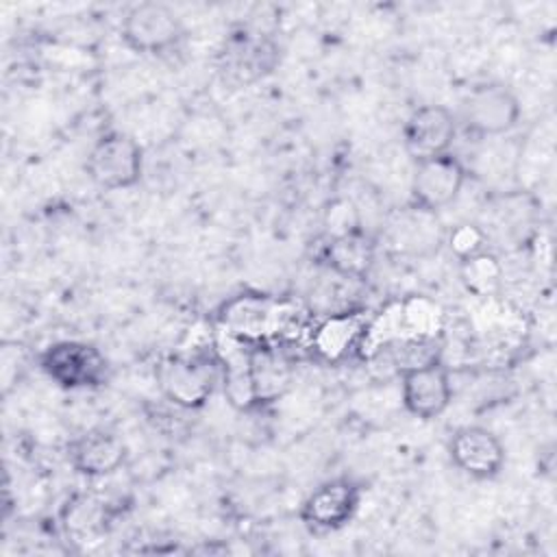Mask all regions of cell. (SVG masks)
I'll use <instances>...</instances> for the list:
<instances>
[{"instance_id":"obj_1","label":"cell","mask_w":557,"mask_h":557,"mask_svg":"<svg viewBox=\"0 0 557 557\" xmlns=\"http://www.w3.org/2000/svg\"><path fill=\"white\" fill-rule=\"evenodd\" d=\"M157 385L161 396L183 411H196L207 405L215 385L222 381V366L215 346L185 355H170L159 361Z\"/></svg>"},{"instance_id":"obj_16","label":"cell","mask_w":557,"mask_h":557,"mask_svg":"<svg viewBox=\"0 0 557 557\" xmlns=\"http://www.w3.org/2000/svg\"><path fill=\"white\" fill-rule=\"evenodd\" d=\"M374 257L376 246L363 228L331 235L320 250L322 263L344 278H366L374 265Z\"/></svg>"},{"instance_id":"obj_11","label":"cell","mask_w":557,"mask_h":557,"mask_svg":"<svg viewBox=\"0 0 557 557\" xmlns=\"http://www.w3.org/2000/svg\"><path fill=\"white\" fill-rule=\"evenodd\" d=\"M457 137V117L444 104H422L413 109L403 126L407 154L418 163L450 152Z\"/></svg>"},{"instance_id":"obj_17","label":"cell","mask_w":557,"mask_h":557,"mask_svg":"<svg viewBox=\"0 0 557 557\" xmlns=\"http://www.w3.org/2000/svg\"><path fill=\"white\" fill-rule=\"evenodd\" d=\"M111 507L94 494H74L61 509V527L74 542H89L109 529Z\"/></svg>"},{"instance_id":"obj_18","label":"cell","mask_w":557,"mask_h":557,"mask_svg":"<svg viewBox=\"0 0 557 557\" xmlns=\"http://www.w3.org/2000/svg\"><path fill=\"white\" fill-rule=\"evenodd\" d=\"M459 276L470 294L487 298L498 294L503 285V265L496 255L483 250L470 259L459 261Z\"/></svg>"},{"instance_id":"obj_6","label":"cell","mask_w":557,"mask_h":557,"mask_svg":"<svg viewBox=\"0 0 557 557\" xmlns=\"http://www.w3.org/2000/svg\"><path fill=\"white\" fill-rule=\"evenodd\" d=\"M183 37V20L172 7L161 2H139L131 7L120 24V39L135 54H165L174 50Z\"/></svg>"},{"instance_id":"obj_10","label":"cell","mask_w":557,"mask_h":557,"mask_svg":"<svg viewBox=\"0 0 557 557\" xmlns=\"http://www.w3.org/2000/svg\"><path fill=\"white\" fill-rule=\"evenodd\" d=\"M398 376L403 407L413 418L433 420L448 409L453 400V383L450 372L442 359L403 370Z\"/></svg>"},{"instance_id":"obj_15","label":"cell","mask_w":557,"mask_h":557,"mask_svg":"<svg viewBox=\"0 0 557 557\" xmlns=\"http://www.w3.org/2000/svg\"><path fill=\"white\" fill-rule=\"evenodd\" d=\"M248 346V381L252 405L263 407L278 400L292 385V361L276 344H246Z\"/></svg>"},{"instance_id":"obj_5","label":"cell","mask_w":557,"mask_h":557,"mask_svg":"<svg viewBox=\"0 0 557 557\" xmlns=\"http://www.w3.org/2000/svg\"><path fill=\"white\" fill-rule=\"evenodd\" d=\"M85 172L94 185L107 191L131 189L144 174V150L126 133L111 131L94 141L87 152Z\"/></svg>"},{"instance_id":"obj_2","label":"cell","mask_w":557,"mask_h":557,"mask_svg":"<svg viewBox=\"0 0 557 557\" xmlns=\"http://www.w3.org/2000/svg\"><path fill=\"white\" fill-rule=\"evenodd\" d=\"M215 324L222 333L244 344H274L272 339L287 324V311L268 294L244 292L226 298L218 307Z\"/></svg>"},{"instance_id":"obj_3","label":"cell","mask_w":557,"mask_h":557,"mask_svg":"<svg viewBox=\"0 0 557 557\" xmlns=\"http://www.w3.org/2000/svg\"><path fill=\"white\" fill-rule=\"evenodd\" d=\"M41 372L63 389H94L109 381L111 366L104 352L81 339H61L39 355Z\"/></svg>"},{"instance_id":"obj_7","label":"cell","mask_w":557,"mask_h":557,"mask_svg":"<svg viewBox=\"0 0 557 557\" xmlns=\"http://www.w3.org/2000/svg\"><path fill=\"white\" fill-rule=\"evenodd\" d=\"M520 113V98L503 83H481L461 100V122L476 137L509 133L518 124Z\"/></svg>"},{"instance_id":"obj_13","label":"cell","mask_w":557,"mask_h":557,"mask_svg":"<svg viewBox=\"0 0 557 557\" xmlns=\"http://www.w3.org/2000/svg\"><path fill=\"white\" fill-rule=\"evenodd\" d=\"M372 315L363 309H346L329 313L318 322L309 337V348L322 361H344L350 352L361 350Z\"/></svg>"},{"instance_id":"obj_14","label":"cell","mask_w":557,"mask_h":557,"mask_svg":"<svg viewBox=\"0 0 557 557\" xmlns=\"http://www.w3.org/2000/svg\"><path fill=\"white\" fill-rule=\"evenodd\" d=\"M128 457V448L120 435L109 429H89L67 444V463L87 479H102L117 472Z\"/></svg>"},{"instance_id":"obj_8","label":"cell","mask_w":557,"mask_h":557,"mask_svg":"<svg viewBox=\"0 0 557 557\" xmlns=\"http://www.w3.org/2000/svg\"><path fill=\"white\" fill-rule=\"evenodd\" d=\"M363 496L361 483L350 476H337L318 485L300 505L298 518L313 533L344 529L359 511Z\"/></svg>"},{"instance_id":"obj_9","label":"cell","mask_w":557,"mask_h":557,"mask_svg":"<svg viewBox=\"0 0 557 557\" xmlns=\"http://www.w3.org/2000/svg\"><path fill=\"white\" fill-rule=\"evenodd\" d=\"M466 183V168L453 152L416 163L411 176V207L422 213H437L450 207Z\"/></svg>"},{"instance_id":"obj_19","label":"cell","mask_w":557,"mask_h":557,"mask_svg":"<svg viewBox=\"0 0 557 557\" xmlns=\"http://www.w3.org/2000/svg\"><path fill=\"white\" fill-rule=\"evenodd\" d=\"M485 242H487L485 231L479 224H474V222H459V224H455L450 228L446 244H448L453 257L457 261H463V259H470V257L487 250Z\"/></svg>"},{"instance_id":"obj_12","label":"cell","mask_w":557,"mask_h":557,"mask_svg":"<svg viewBox=\"0 0 557 557\" xmlns=\"http://www.w3.org/2000/svg\"><path fill=\"white\" fill-rule=\"evenodd\" d=\"M448 455L459 472L476 481L498 476L505 466V446L500 437L479 424L457 429L448 442Z\"/></svg>"},{"instance_id":"obj_4","label":"cell","mask_w":557,"mask_h":557,"mask_svg":"<svg viewBox=\"0 0 557 557\" xmlns=\"http://www.w3.org/2000/svg\"><path fill=\"white\" fill-rule=\"evenodd\" d=\"M281 63L278 44L263 33L231 35L218 54V74L226 87L242 89L274 74Z\"/></svg>"}]
</instances>
